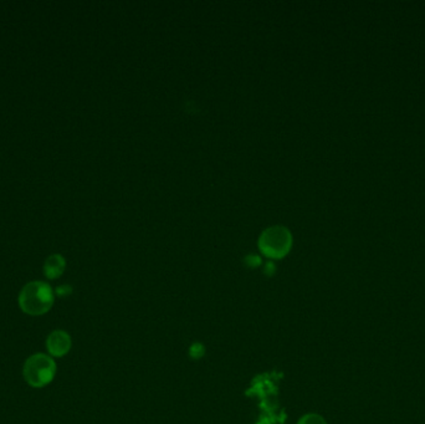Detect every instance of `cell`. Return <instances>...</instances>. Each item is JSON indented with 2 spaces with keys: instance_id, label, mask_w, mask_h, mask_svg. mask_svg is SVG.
Here are the masks:
<instances>
[{
  "instance_id": "obj_1",
  "label": "cell",
  "mask_w": 425,
  "mask_h": 424,
  "mask_svg": "<svg viewBox=\"0 0 425 424\" xmlns=\"http://www.w3.org/2000/svg\"><path fill=\"white\" fill-rule=\"evenodd\" d=\"M55 302L54 291L49 284L32 282L26 284L19 294V306L30 316H41L49 313Z\"/></svg>"
},
{
  "instance_id": "obj_2",
  "label": "cell",
  "mask_w": 425,
  "mask_h": 424,
  "mask_svg": "<svg viewBox=\"0 0 425 424\" xmlns=\"http://www.w3.org/2000/svg\"><path fill=\"white\" fill-rule=\"evenodd\" d=\"M56 363L54 358L45 353H35L29 357L23 367L24 380L29 386L43 388L55 378Z\"/></svg>"
},
{
  "instance_id": "obj_3",
  "label": "cell",
  "mask_w": 425,
  "mask_h": 424,
  "mask_svg": "<svg viewBox=\"0 0 425 424\" xmlns=\"http://www.w3.org/2000/svg\"><path fill=\"white\" fill-rule=\"evenodd\" d=\"M292 243L291 234L286 228L272 227L266 229L260 237V249L266 257L280 259L285 257Z\"/></svg>"
},
{
  "instance_id": "obj_4",
  "label": "cell",
  "mask_w": 425,
  "mask_h": 424,
  "mask_svg": "<svg viewBox=\"0 0 425 424\" xmlns=\"http://www.w3.org/2000/svg\"><path fill=\"white\" fill-rule=\"evenodd\" d=\"M71 336L64 330H55L46 338V350L51 357H64L71 350Z\"/></svg>"
},
{
  "instance_id": "obj_5",
  "label": "cell",
  "mask_w": 425,
  "mask_h": 424,
  "mask_svg": "<svg viewBox=\"0 0 425 424\" xmlns=\"http://www.w3.org/2000/svg\"><path fill=\"white\" fill-rule=\"evenodd\" d=\"M64 270H65V259L62 258V255H57V254L51 255L44 265L45 277L51 279V280H55L57 277H62Z\"/></svg>"
},
{
  "instance_id": "obj_6",
  "label": "cell",
  "mask_w": 425,
  "mask_h": 424,
  "mask_svg": "<svg viewBox=\"0 0 425 424\" xmlns=\"http://www.w3.org/2000/svg\"><path fill=\"white\" fill-rule=\"evenodd\" d=\"M297 424H327V422L317 413H308L299 419Z\"/></svg>"
},
{
  "instance_id": "obj_7",
  "label": "cell",
  "mask_w": 425,
  "mask_h": 424,
  "mask_svg": "<svg viewBox=\"0 0 425 424\" xmlns=\"http://www.w3.org/2000/svg\"><path fill=\"white\" fill-rule=\"evenodd\" d=\"M56 294L59 296H68L71 294V288L68 286V285H64V286H60V288H57L56 289Z\"/></svg>"
}]
</instances>
